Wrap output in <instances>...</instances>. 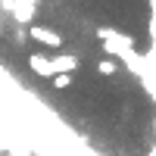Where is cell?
Segmentation results:
<instances>
[{"label": "cell", "instance_id": "cell-1", "mask_svg": "<svg viewBox=\"0 0 156 156\" xmlns=\"http://www.w3.org/2000/svg\"><path fill=\"white\" fill-rule=\"evenodd\" d=\"M97 41H100L103 50H106V56H112V59H122L125 53L134 50V37L125 34V31H115V28H109V25L97 28Z\"/></svg>", "mask_w": 156, "mask_h": 156}, {"label": "cell", "instance_id": "cell-2", "mask_svg": "<svg viewBox=\"0 0 156 156\" xmlns=\"http://www.w3.org/2000/svg\"><path fill=\"white\" fill-rule=\"evenodd\" d=\"M31 41H37V44H44V47H50V50H59L62 47V34L56 31V28H47V25H31Z\"/></svg>", "mask_w": 156, "mask_h": 156}, {"label": "cell", "instance_id": "cell-3", "mask_svg": "<svg viewBox=\"0 0 156 156\" xmlns=\"http://www.w3.org/2000/svg\"><path fill=\"white\" fill-rule=\"evenodd\" d=\"M50 66H53V75H72L78 69V56L75 53H59V56H50Z\"/></svg>", "mask_w": 156, "mask_h": 156}, {"label": "cell", "instance_id": "cell-4", "mask_svg": "<svg viewBox=\"0 0 156 156\" xmlns=\"http://www.w3.org/2000/svg\"><path fill=\"white\" fill-rule=\"evenodd\" d=\"M28 69H31L34 75H41V78H53L50 56H44V53H31V56H28Z\"/></svg>", "mask_w": 156, "mask_h": 156}, {"label": "cell", "instance_id": "cell-5", "mask_svg": "<svg viewBox=\"0 0 156 156\" xmlns=\"http://www.w3.org/2000/svg\"><path fill=\"white\" fill-rule=\"evenodd\" d=\"M122 66H119V59H112V56H103L100 62H97V72L100 75H115Z\"/></svg>", "mask_w": 156, "mask_h": 156}, {"label": "cell", "instance_id": "cell-6", "mask_svg": "<svg viewBox=\"0 0 156 156\" xmlns=\"http://www.w3.org/2000/svg\"><path fill=\"white\" fill-rule=\"evenodd\" d=\"M50 81H53V87H56V90H69V87H72V75L62 72V75H53Z\"/></svg>", "mask_w": 156, "mask_h": 156}]
</instances>
